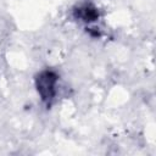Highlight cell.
<instances>
[{"instance_id":"7a4b0ae2","label":"cell","mask_w":156,"mask_h":156,"mask_svg":"<svg viewBox=\"0 0 156 156\" xmlns=\"http://www.w3.org/2000/svg\"><path fill=\"white\" fill-rule=\"evenodd\" d=\"M71 16L76 22L91 30L95 29L94 27L99 22L101 13L99 7L91 0H82L71 9Z\"/></svg>"},{"instance_id":"6da1fadb","label":"cell","mask_w":156,"mask_h":156,"mask_svg":"<svg viewBox=\"0 0 156 156\" xmlns=\"http://www.w3.org/2000/svg\"><path fill=\"white\" fill-rule=\"evenodd\" d=\"M34 87L40 101L51 107L58 95L60 74L52 68H43L34 76Z\"/></svg>"}]
</instances>
